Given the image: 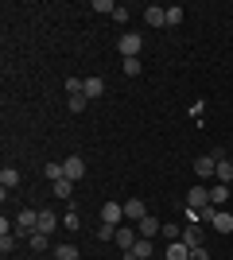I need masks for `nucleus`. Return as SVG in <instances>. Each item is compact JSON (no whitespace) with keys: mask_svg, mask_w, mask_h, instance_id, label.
<instances>
[{"mask_svg":"<svg viewBox=\"0 0 233 260\" xmlns=\"http://www.w3.org/2000/svg\"><path fill=\"white\" fill-rule=\"evenodd\" d=\"M152 260H159V256H152Z\"/></svg>","mask_w":233,"mask_h":260,"instance_id":"32","label":"nucleus"},{"mask_svg":"<svg viewBox=\"0 0 233 260\" xmlns=\"http://www.w3.org/2000/svg\"><path fill=\"white\" fill-rule=\"evenodd\" d=\"M62 225H66V229H78V210H74V206L66 210V217H62Z\"/></svg>","mask_w":233,"mask_h":260,"instance_id":"29","label":"nucleus"},{"mask_svg":"<svg viewBox=\"0 0 233 260\" xmlns=\"http://www.w3.org/2000/svg\"><path fill=\"white\" fill-rule=\"evenodd\" d=\"M190 260H210V249H206V245H198V249H190Z\"/></svg>","mask_w":233,"mask_h":260,"instance_id":"30","label":"nucleus"},{"mask_svg":"<svg viewBox=\"0 0 233 260\" xmlns=\"http://www.w3.org/2000/svg\"><path fill=\"white\" fill-rule=\"evenodd\" d=\"M163 260H190V249L183 245V241H171L163 249Z\"/></svg>","mask_w":233,"mask_h":260,"instance_id":"13","label":"nucleus"},{"mask_svg":"<svg viewBox=\"0 0 233 260\" xmlns=\"http://www.w3.org/2000/svg\"><path fill=\"white\" fill-rule=\"evenodd\" d=\"M124 217H128V221H144V217H148V206L140 202V198H128V202H124Z\"/></svg>","mask_w":233,"mask_h":260,"instance_id":"10","label":"nucleus"},{"mask_svg":"<svg viewBox=\"0 0 233 260\" xmlns=\"http://www.w3.org/2000/svg\"><path fill=\"white\" fill-rule=\"evenodd\" d=\"M121 74L136 78V74H140V58H121Z\"/></svg>","mask_w":233,"mask_h":260,"instance_id":"25","label":"nucleus"},{"mask_svg":"<svg viewBox=\"0 0 233 260\" xmlns=\"http://www.w3.org/2000/svg\"><path fill=\"white\" fill-rule=\"evenodd\" d=\"M124 221V202H101V225H121Z\"/></svg>","mask_w":233,"mask_h":260,"instance_id":"1","label":"nucleus"},{"mask_svg":"<svg viewBox=\"0 0 233 260\" xmlns=\"http://www.w3.org/2000/svg\"><path fill=\"white\" fill-rule=\"evenodd\" d=\"M58 225V214L55 210H39V233H51Z\"/></svg>","mask_w":233,"mask_h":260,"instance_id":"18","label":"nucleus"},{"mask_svg":"<svg viewBox=\"0 0 233 260\" xmlns=\"http://www.w3.org/2000/svg\"><path fill=\"white\" fill-rule=\"evenodd\" d=\"M210 202L222 210V202H229V186H225V183H214L210 186Z\"/></svg>","mask_w":233,"mask_h":260,"instance_id":"17","label":"nucleus"},{"mask_svg":"<svg viewBox=\"0 0 233 260\" xmlns=\"http://www.w3.org/2000/svg\"><path fill=\"white\" fill-rule=\"evenodd\" d=\"M27 245H31L35 252H51V249H55V245H51V237H47V233H39V229L27 237Z\"/></svg>","mask_w":233,"mask_h":260,"instance_id":"14","label":"nucleus"},{"mask_svg":"<svg viewBox=\"0 0 233 260\" xmlns=\"http://www.w3.org/2000/svg\"><path fill=\"white\" fill-rule=\"evenodd\" d=\"M183 23V4H167V27H179Z\"/></svg>","mask_w":233,"mask_h":260,"instance_id":"22","label":"nucleus"},{"mask_svg":"<svg viewBox=\"0 0 233 260\" xmlns=\"http://www.w3.org/2000/svg\"><path fill=\"white\" fill-rule=\"evenodd\" d=\"M113 241H117V249H124V252H128V249L136 245V241H140V233H136L132 225H117V237H113Z\"/></svg>","mask_w":233,"mask_h":260,"instance_id":"6","label":"nucleus"},{"mask_svg":"<svg viewBox=\"0 0 233 260\" xmlns=\"http://www.w3.org/2000/svg\"><path fill=\"white\" fill-rule=\"evenodd\" d=\"M62 171H66V179H70V183H78V179L86 175V159H82V155H70V159L62 163Z\"/></svg>","mask_w":233,"mask_h":260,"instance_id":"7","label":"nucleus"},{"mask_svg":"<svg viewBox=\"0 0 233 260\" xmlns=\"http://www.w3.org/2000/svg\"><path fill=\"white\" fill-rule=\"evenodd\" d=\"M55 260H78V245H55Z\"/></svg>","mask_w":233,"mask_h":260,"instance_id":"21","label":"nucleus"},{"mask_svg":"<svg viewBox=\"0 0 233 260\" xmlns=\"http://www.w3.org/2000/svg\"><path fill=\"white\" fill-rule=\"evenodd\" d=\"M93 12H109V16H113L117 4H113V0H93Z\"/></svg>","mask_w":233,"mask_h":260,"instance_id":"28","label":"nucleus"},{"mask_svg":"<svg viewBox=\"0 0 233 260\" xmlns=\"http://www.w3.org/2000/svg\"><path fill=\"white\" fill-rule=\"evenodd\" d=\"M214 171H218V159H214V155H198V159H194V175H198V179H214Z\"/></svg>","mask_w":233,"mask_h":260,"instance_id":"9","label":"nucleus"},{"mask_svg":"<svg viewBox=\"0 0 233 260\" xmlns=\"http://www.w3.org/2000/svg\"><path fill=\"white\" fill-rule=\"evenodd\" d=\"M113 20H117V23H128V8H124V4H117V12H113Z\"/></svg>","mask_w":233,"mask_h":260,"instance_id":"31","label":"nucleus"},{"mask_svg":"<svg viewBox=\"0 0 233 260\" xmlns=\"http://www.w3.org/2000/svg\"><path fill=\"white\" fill-rule=\"evenodd\" d=\"M206 202H210V186H190V194H187V206L202 210Z\"/></svg>","mask_w":233,"mask_h":260,"instance_id":"11","label":"nucleus"},{"mask_svg":"<svg viewBox=\"0 0 233 260\" xmlns=\"http://www.w3.org/2000/svg\"><path fill=\"white\" fill-rule=\"evenodd\" d=\"M152 256H155V249H152V241H148V237H140L132 249L124 252V260H152Z\"/></svg>","mask_w":233,"mask_h":260,"instance_id":"4","label":"nucleus"},{"mask_svg":"<svg viewBox=\"0 0 233 260\" xmlns=\"http://www.w3.org/2000/svg\"><path fill=\"white\" fill-rule=\"evenodd\" d=\"M12 249H16V233H0V252L12 256Z\"/></svg>","mask_w":233,"mask_h":260,"instance_id":"26","label":"nucleus"},{"mask_svg":"<svg viewBox=\"0 0 233 260\" xmlns=\"http://www.w3.org/2000/svg\"><path fill=\"white\" fill-rule=\"evenodd\" d=\"M43 175L51 179V183H58V179H66V171H62V163H47V167H43Z\"/></svg>","mask_w":233,"mask_h":260,"instance_id":"24","label":"nucleus"},{"mask_svg":"<svg viewBox=\"0 0 233 260\" xmlns=\"http://www.w3.org/2000/svg\"><path fill=\"white\" fill-rule=\"evenodd\" d=\"M66 105H70V113H82V109L89 105V98H86V93H70V98H66Z\"/></svg>","mask_w":233,"mask_h":260,"instance_id":"23","label":"nucleus"},{"mask_svg":"<svg viewBox=\"0 0 233 260\" xmlns=\"http://www.w3.org/2000/svg\"><path fill=\"white\" fill-rule=\"evenodd\" d=\"M136 233H140V237H148V241H155L159 233H163V225H159V217L148 214L144 221H136Z\"/></svg>","mask_w":233,"mask_h":260,"instance_id":"5","label":"nucleus"},{"mask_svg":"<svg viewBox=\"0 0 233 260\" xmlns=\"http://www.w3.org/2000/svg\"><path fill=\"white\" fill-rule=\"evenodd\" d=\"M214 179L229 186V183H233V163H229V159H218V171H214Z\"/></svg>","mask_w":233,"mask_h":260,"instance_id":"19","label":"nucleus"},{"mask_svg":"<svg viewBox=\"0 0 233 260\" xmlns=\"http://www.w3.org/2000/svg\"><path fill=\"white\" fill-rule=\"evenodd\" d=\"M214 229H218V233H225V237L233 233V214H229V210H218V217H214Z\"/></svg>","mask_w":233,"mask_h":260,"instance_id":"15","label":"nucleus"},{"mask_svg":"<svg viewBox=\"0 0 233 260\" xmlns=\"http://www.w3.org/2000/svg\"><path fill=\"white\" fill-rule=\"evenodd\" d=\"M82 93H86L89 101H93V98H101V93H105V82H101V78H86V86H82Z\"/></svg>","mask_w":233,"mask_h":260,"instance_id":"16","label":"nucleus"},{"mask_svg":"<svg viewBox=\"0 0 233 260\" xmlns=\"http://www.w3.org/2000/svg\"><path fill=\"white\" fill-rule=\"evenodd\" d=\"M82 86H86V78H74V74H70L66 78V98H70V93H82Z\"/></svg>","mask_w":233,"mask_h":260,"instance_id":"27","label":"nucleus"},{"mask_svg":"<svg viewBox=\"0 0 233 260\" xmlns=\"http://www.w3.org/2000/svg\"><path fill=\"white\" fill-rule=\"evenodd\" d=\"M202 237H206V229H202V225H183V237H179V241H183L187 249H198Z\"/></svg>","mask_w":233,"mask_h":260,"instance_id":"8","label":"nucleus"},{"mask_svg":"<svg viewBox=\"0 0 233 260\" xmlns=\"http://www.w3.org/2000/svg\"><path fill=\"white\" fill-rule=\"evenodd\" d=\"M117 47H121L124 58H140V47H144V39H140L136 31H128V35H121V43H117Z\"/></svg>","mask_w":233,"mask_h":260,"instance_id":"2","label":"nucleus"},{"mask_svg":"<svg viewBox=\"0 0 233 260\" xmlns=\"http://www.w3.org/2000/svg\"><path fill=\"white\" fill-rule=\"evenodd\" d=\"M0 186H4V190L20 186V171H16V167H4V171H0Z\"/></svg>","mask_w":233,"mask_h":260,"instance_id":"20","label":"nucleus"},{"mask_svg":"<svg viewBox=\"0 0 233 260\" xmlns=\"http://www.w3.org/2000/svg\"><path fill=\"white\" fill-rule=\"evenodd\" d=\"M144 23L148 27H167V8L163 4H148L144 8Z\"/></svg>","mask_w":233,"mask_h":260,"instance_id":"3","label":"nucleus"},{"mask_svg":"<svg viewBox=\"0 0 233 260\" xmlns=\"http://www.w3.org/2000/svg\"><path fill=\"white\" fill-rule=\"evenodd\" d=\"M51 194H55V198H66L70 206H74V183H70V179H58V183H51Z\"/></svg>","mask_w":233,"mask_h":260,"instance_id":"12","label":"nucleus"}]
</instances>
